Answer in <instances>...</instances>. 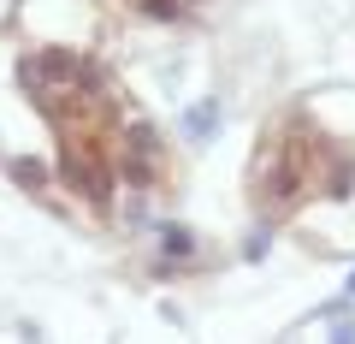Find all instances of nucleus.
Listing matches in <instances>:
<instances>
[{
    "label": "nucleus",
    "instance_id": "1",
    "mask_svg": "<svg viewBox=\"0 0 355 344\" xmlns=\"http://www.w3.org/2000/svg\"><path fill=\"white\" fill-rule=\"evenodd\" d=\"M24 83L36 107L48 113L53 142L65 161V184L89 202H107L119 179H137V149H130V119L107 77L89 60L65 48H48L24 65Z\"/></svg>",
    "mask_w": 355,
    "mask_h": 344
},
{
    "label": "nucleus",
    "instance_id": "2",
    "mask_svg": "<svg viewBox=\"0 0 355 344\" xmlns=\"http://www.w3.org/2000/svg\"><path fill=\"white\" fill-rule=\"evenodd\" d=\"M142 6H148V13H172V0H142Z\"/></svg>",
    "mask_w": 355,
    "mask_h": 344
}]
</instances>
